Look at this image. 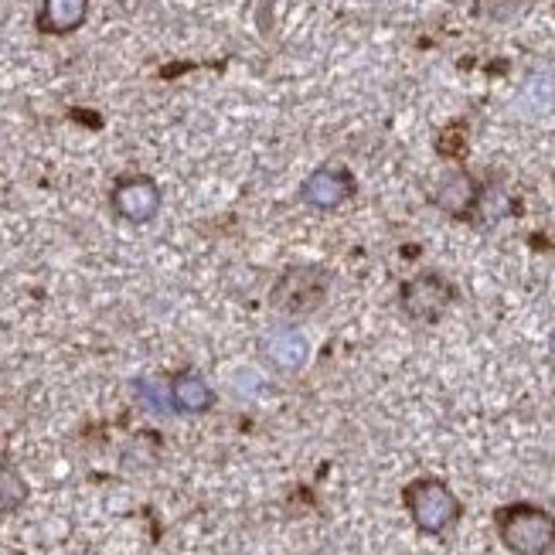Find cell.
Listing matches in <instances>:
<instances>
[{
  "instance_id": "6da1fadb",
  "label": "cell",
  "mask_w": 555,
  "mask_h": 555,
  "mask_svg": "<svg viewBox=\"0 0 555 555\" xmlns=\"http://www.w3.org/2000/svg\"><path fill=\"white\" fill-rule=\"evenodd\" d=\"M501 545L515 555H545L555 548V515L535 504H508L494 515Z\"/></svg>"
},
{
  "instance_id": "7a4b0ae2",
  "label": "cell",
  "mask_w": 555,
  "mask_h": 555,
  "mask_svg": "<svg viewBox=\"0 0 555 555\" xmlns=\"http://www.w3.org/2000/svg\"><path fill=\"white\" fill-rule=\"evenodd\" d=\"M402 498H405L409 518H413V525L423 535H443L447 528H453L456 518H461V501H456V494L437 477L413 480Z\"/></svg>"
},
{
  "instance_id": "3957f363",
  "label": "cell",
  "mask_w": 555,
  "mask_h": 555,
  "mask_svg": "<svg viewBox=\"0 0 555 555\" xmlns=\"http://www.w3.org/2000/svg\"><path fill=\"white\" fill-rule=\"evenodd\" d=\"M327 286H331V276L324 267H313V262H307V267H289L273 283L270 304L283 318H307V313H313L327 300Z\"/></svg>"
},
{
  "instance_id": "277c9868",
  "label": "cell",
  "mask_w": 555,
  "mask_h": 555,
  "mask_svg": "<svg viewBox=\"0 0 555 555\" xmlns=\"http://www.w3.org/2000/svg\"><path fill=\"white\" fill-rule=\"evenodd\" d=\"M453 300H456V289L440 273H420V276L409 280L399 294V307H402L405 318L426 321V324L440 321L443 313L453 307Z\"/></svg>"
},
{
  "instance_id": "5b68a950",
  "label": "cell",
  "mask_w": 555,
  "mask_h": 555,
  "mask_svg": "<svg viewBox=\"0 0 555 555\" xmlns=\"http://www.w3.org/2000/svg\"><path fill=\"white\" fill-rule=\"evenodd\" d=\"M116 219L130 225H147L160 211V188L151 178H124L109 195Z\"/></svg>"
},
{
  "instance_id": "8992f818",
  "label": "cell",
  "mask_w": 555,
  "mask_h": 555,
  "mask_svg": "<svg viewBox=\"0 0 555 555\" xmlns=\"http://www.w3.org/2000/svg\"><path fill=\"white\" fill-rule=\"evenodd\" d=\"M354 195V181L345 167H318L304 184H300V202L310 208H341Z\"/></svg>"
},
{
  "instance_id": "52a82bcc",
  "label": "cell",
  "mask_w": 555,
  "mask_h": 555,
  "mask_svg": "<svg viewBox=\"0 0 555 555\" xmlns=\"http://www.w3.org/2000/svg\"><path fill=\"white\" fill-rule=\"evenodd\" d=\"M262 358L276 372H300L310 358V345L297 327H273L262 337Z\"/></svg>"
},
{
  "instance_id": "ba28073f",
  "label": "cell",
  "mask_w": 555,
  "mask_h": 555,
  "mask_svg": "<svg viewBox=\"0 0 555 555\" xmlns=\"http://www.w3.org/2000/svg\"><path fill=\"white\" fill-rule=\"evenodd\" d=\"M477 198H480V184L467 175V171H447L437 188H433V205L447 215H456V219H464L477 208Z\"/></svg>"
},
{
  "instance_id": "9c48e42d",
  "label": "cell",
  "mask_w": 555,
  "mask_h": 555,
  "mask_svg": "<svg viewBox=\"0 0 555 555\" xmlns=\"http://www.w3.org/2000/svg\"><path fill=\"white\" fill-rule=\"evenodd\" d=\"M171 409H178V413H188V416H202L208 413V409L215 405V392L208 389V382L198 375V372H181L175 375L171 382Z\"/></svg>"
},
{
  "instance_id": "30bf717a",
  "label": "cell",
  "mask_w": 555,
  "mask_h": 555,
  "mask_svg": "<svg viewBox=\"0 0 555 555\" xmlns=\"http://www.w3.org/2000/svg\"><path fill=\"white\" fill-rule=\"evenodd\" d=\"M89 14V0H41L38 28L44 35H72L82 28V21Z\"/></svg>"
},
{
  "instance_id": "8fae6325",
  "label": "cell",
  "mask_w": 555,
  "mask_h": 555,
  "mask_svg": "<svg viewBox=\"0 0 555 555\" xmlns=\"http://www.w3.org/2000/svg\"><path fill=\"white\" fill-rule=\"evenodd\" d=\"M28 494H31L28 480L21 477V470L11 464H0V515H11V512L24 508Z\"/></svg>"
},
{
  "instance_id": "7c38bea8",
  "label": "cell",
  "mask_w": 555,
  "mask_h": 555,
  "mask_svg": "<svg viewBox=\"0 0 555 555\" xmlns=\"http://www.w3.org/2000/svg\"><path fill=\"white\" fill-rule=\"evenodd\" d=\"M508 208H512V198L504 195L501 188H494V191H488V195L480 191V198H477V208H474V211H480V219H485V222L491 225V222L501 219V215H508Z\"/></svg>"
},
{
  "instance_id": "4fadbf2b",
  "label": "cell",
  "mask_w": 555,
  "mask_h": 555,
  "mask_svg": "<svg viewBox=\"0 0 555 555\" xmlns=\"http://www.w3.org/2000/svg\"><path fill=\"white\" fill-rule=\"evenodd\" d=\"M137 392L147 409H157V413H167V409H171V392L164 396L157 382H137Z\"/></svg>"
},
{
  "instance_id": "5bb4252c",
  "label": "cell",
  "mask_w": 555,
  "mask_h": 555,
  "mask_svg": "<svg viewBox=\"0 0 555 555\" xmlns=\"http://www.w3.org/2000/svg\"><path fill=\"white\" fill-rule=\"evenodd\" d=\"M480 8L494 21H504V17H515L525 8V0H480Z\"/></svg>"
},
{
  "instance_id": "9a60e30c",
  "label": "cell",
  "mask_w": 555,
  "mask_h": 555,
  "mask_svg": "<svg viewBox=\"0 0 555 555\" xmlns=\"http://www.w3.org/2000/svg\"><path fill=\"white\" fill-rule=\"evenodd\" d=\"M273 8H276V0H259V31L273 28Z\"/></svg>"
},
{
  "instance_id": "2e32d148",
  "label": "cell",
  "mask_w": 555,
  "mask_h": 555,
  "mask_svg": "<svg viewBox=\"0 0 555 555\" xmlns=\"http://www.w3.org/2000/svg\"><path fill=\"white\" fill-rule=\"evenodd\" d=\"M548 345H552V351H555V331H552V337H548Z\"/></svg>"
}]
</instances>
